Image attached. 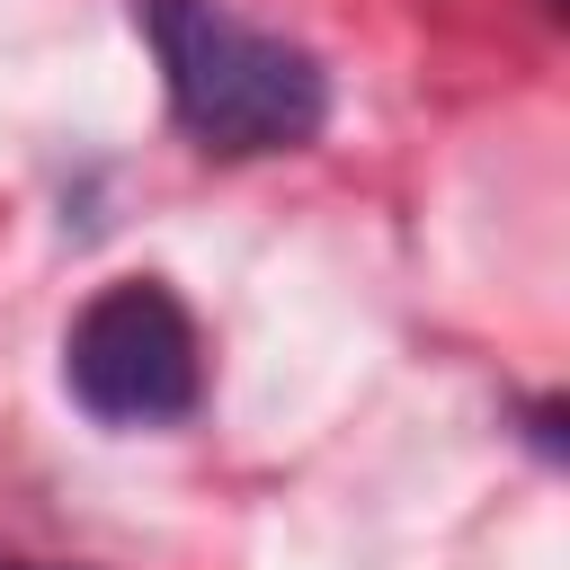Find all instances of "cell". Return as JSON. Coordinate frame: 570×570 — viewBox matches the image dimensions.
Returning a JSON list of instances; mask_svg holds the SVG:
<instances>
[{
  "instance_id": "cell-3",
  "label": "cell",
  "mask_w": 570,
  "mask_h": 570,
  "mask_svg": "<svg viewBox=\"0 0 570 570\" xmlns=\"http://www.w3.org/2000/svg\"><path fill=\"white\" fill-rule=\"evenodd\" d=\"M0 570H45V561H0Z\"/></svg>"
},
{
  "instance_id": "cell-1",
  "label": "cell",
  "mask_w": 570,
  "mask_h": 570,
  "mask_svg": "<svg viewBox=\"0 0 570 570\" xmlns=\"http://www.w3.org/2000/svg\"><path fill=\"white\" fill-rule=\"evenodd\" d=\"M160 80H169V116L196 134V151L214 160H249V151H303L330 125V71L232 18L223 0H134Z\"/></svg>"
},
{
  "instance_id": "cell-2",
  "label": "cell",
  "mask_w": 570,
  "mask_h": 570,
  "mask_svg": "<svg viewBox=\"0 0 570 570\" xmlns=\"http://www.w3.org/2000/svg\"><path fill=\"white\" fill-rule=\"evenodd\" d=\"M62 383L89 419L107 428H169L196 410L205 392V347L187 303L160 276H116L80 303L71 338H62Z\"/></svg>"
}]
</instances>
